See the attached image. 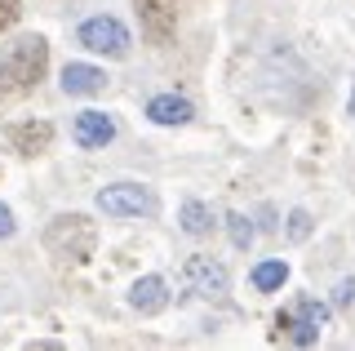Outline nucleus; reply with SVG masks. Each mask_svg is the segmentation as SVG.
<instances>
[{
	"mask_svg": "<svg viewBox=\"0 0 355 351\" xmlns=\"http://www.w3.org/2000/svg\"><path fill=\"white\" fill-rule=\"evenodd\" d=\"M49 67V45L40 36H18L14 45L0 53V85L9 89H31Z\"/></svg>",
	"mask_w": 355,
	"mask_h": 351,
	"instance_id": "obj_1",
	"label": "nucleus"
},
{
	"mask_svg": "<svg viewBox=\"0 0 355 351\" xmlns=\"http://www.w3.org/2000/svg\"><path fill=\"white\" fill-rule=\"evenodd\" d=\"M80 45L94 49V53L125 58V53H129V31H125V23H120V18L98 14V18H89V23H80Z\"/></svg>",
	"mask_w": 355,
	"mask_h": 351,
	"instance_id": "obj_5",
	"label": "nucleus"
},
{
	"mask_svg": "<svg viewBox=\"0 0 355 351\" xmlns=\"http://www.w3.org/2000/svg\"><path fill=\"white\" fill-rule=\"evenodd\" d=\"M351 298H355V284L347 280V284H342V289H338V307H351Z\"/></svg>",
	"mask_w": 355,
	"mask_h": 351,
	"instance_id": "obj_19",
	"label": "nucleus"
},
{
	"mask_svg": "<svg viewBox=\"0 0 355 351\" xmlns=\"http://www.w3.org/2000/svg\"><path fill=\"white\" fill-rule=\"evenodd\" d=\"M284 280H288V262L284 258H266V262L253 267V289L258 293H275Z\"/></svg>",
	"mask_w": 355,
	"mask_h": 351,
	"instance_id": "obj_14",
	"label": "nucleus"
},
{
	"mask_svg": "<svg viewBox=\"0 0 355 351\" xmlns=\"http://www.w3.org/2000/svg\"><path fill=\"white\" fill-rule=\"evenodd\" d=\"M129 307H133V311H142V316L164 311V307H169V284H164L160 276H142L129 289Z\"/></svg>",
	"mask_w": 355,
	"mask_h": 351,
	"instance_id": "obj_7",
	"label": "nucleus"
},
{
	"mask_svg": "<svg viewBox=\"0 0 355 351\" xmlns=\"http://www.w3.org/2000/svg\"><path fill=\"white\" fill-rule=\"evenodd\" d=\"M329 320V307L324 302H315V298H302L297 307H288V311H280V334L288 338L293 347H311V343H320V329H324Z\"/></svg>",
	"mask_w": 355,
	"mask_h": 351,
	"instance_id": "obj_4",
	"label": "nucleus"
},
{
	"mask_svg": "<svg viewBox=\"0 0 355 351\" xmlns=\"http://www.w3.org/2000/svg\"><path fill=\"white\" fill-rule=\"evenodd\" d=\"M107 76L98 67H89V62H67L62 67V89L71 98H89V94H103Z\"/></svg>",
	"mask_w": 355,
	"mask_h": 351,
	"instance_id": "obj_9",
	"label": "nucleus"
},
{
	"mask_svg": "<svg viewBox=\"0 0 355 351\" xmlns=\"http://www.w3.org/2000/svg\"><path fill=\"white\" fill-rule=\"evenodd\" d=\"M98 209L107 218H151L160 205H155V191L142 182H111L98 191Z\"/></svg>",
	"mask_w": 355,
	"mask_h": 351,
	"instance_id": "obj_3",
	"label": "nucleus"
},
{
	"mask_svg": "<svg viewBox=\"0 0 355 351\" xmlns=\"http://www.w3.org/2000/svg\"><path fill=\"white\" fill-rule=\"evenodd\" d=\"M14 236V214H9V205H0V240Z\"/></svg>",
	"mask_w": 355,
	"mask_h": 351,
	"instance_id": "obj_18",
	"label": "nucleus"
},
{
	"mask_svg": "<svg viewBox=\"0 0 355 351\" xmlns=\"http://www.w3.org/2000/svg\"><path fill=\"white\" fill-rule=\"evenodd\" d=\"M187 280H191V289L200 293V298H222V293L231 289V276H227V267L214 258H191L187 262Z\"/></svg>",
	"mask_w": 355,
	"mask_h": 351,
	"instance_id": "obj_6",
	"label": "nucleus"
},
{
	"mask_svg": "<svg viewBox=\"0 0 355 351\" xmlns=\"http://www.w3.org/2000/svg\"><path fill=\"white\" fill-rule=\"evenodd\" d=\"M147 116L155 120V125H187L196 112H191V103L178 98V94H155L151 103H147Z\"/></svg>",
	"mask_w": 355,
	"mask_h": 351,
	"instance_id": "obj_10",
	"label": "nucleus"
},
{
	"mask_svg": "<svg viewBox=\"0 0 355 351\" xmlns=\"http://www.w3.org/2000/svg\"><path fill=\"white\" fill-rule=\"evenodd\" d=\"M138 14H142V23H147V31L155 40H169V31H173L169 0H138Z\"/></svg>",
	"mask_w": 355,
	"mask_h": 351,
	"instance_id": "obj_12",
	"label": "nucleus"
},
{
	"mask_svg": "<svg viewBox=\"0 0 355 351\" xmlns=\"http://www.w3.org/2000/svg\"><path fill=\"white\" fill-rule=\"evenodd\" d=\"M288 236H293V240H306L311 236V214L306 209H293V214H288Z\"/></svg>",
	"mask_w": 355,
	"mask_h": 351,
	"instance_id": "obj_16",
	"label": "nucleus"
},
{
	"mask_svg": "<svg viewBox=\"0 0 355 351\" xmlns=\"http://www.w3.org/2000/svg\"><path fill=\"white\" fill-rule=\"evenodd\" d=\"M351 116H355V94H351Z\"/></svg>",
	"mask_w": 355,
	"mask_h": 351,
	"instance_id": "obj_20",
	"label": "nucleus"
},
{
	"mask_svg": "<svg viewBox=\"0 0 355 351\" xmlns=\"http://www.w3.org/2000/svg\"><path fill=\"white\" fill-rule=\"evenodd\" d=\"M227 232H231V240H236V249H249L253 245V223L244 214H231L227 218Z\"/></svg>",
	"mask_w": 355,
	"mask_h": 351,
	"instance_id": "obj_15",
	"label": "nucleus"
},
{
	"mask_svg": "<svg viewBox=\"0 0 355 351\" xmlns=\"http://www.w3.org/2000/svg\"><path fill=\"white\" fill-rule=\"evenodd\" d=\"M18 23V0H0V31Z\"/></svg>",
	"mask_w": 355,
	"mask_h": 351,
	"instance_id": "obj_17",
	"label": "nucleus"
},
{
	"mask_svg": "<svg viewBox=\"0 0 355 351\" xmlns=\"http://www.w3.org/2000/svg\"><path fill=\"white\" fill-rule=\"evenodd\" d=\"M44 245H49L53 258H67V262H85L98 245V232L85 214H58L44 232Z\"/></svg>",
	"mask_w": 355,
	"mask_h": 351,
	"instance_id": "obj_2",
	"label": "nucleus"
},
{
	"mask_svg": "<svg viewBox=\"0 0 355 351\" xmlns=\"http://www.w3.org/2000/svg\"><path fill=\"white\" fill-rule=\"evenodd\" d=\"M9 138H14V147L22 151V156H36V151L49 147L53 129L44 125V120H27V125H14V129H9Z\"/></svg>",
	"mask_w": 355,
	"mask_h": 351,
	"instance_id": "obj_11",
	"label": "nucleus"
},
{
	"mask_svg": "<svg viewBox=\"0 0 355 351\" xmlns=\"http://www.w3.org/2000/svg\"><path fill=\"white\" fill-rule=\"evenodd\" d=\"M178 223H182L187 236H209V232H214V209H209V205H200V200H182Z\"/></svg>",
	"mask_w": 355,
	"mask_h": 351,
	"instance_id": "obj_13",
	"label": "nucleus"
},
{
	"mask_svg": "<svg viewBox=\"0 0 355 351\" xmlns=\"http://www.w3.org/2000/svg\"><path fill=\"white\" fill-rule=\"evenodd\" d=\"M116 138V120L107 112H80L76 116V142L80 147H107Z\"/></svg>",
	"mask_w": 355,
	"mask_h": 351,
	"instance_id": "obj_8",
	"label": "nucleus"
}]
</instances>
